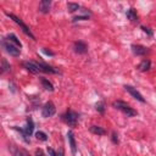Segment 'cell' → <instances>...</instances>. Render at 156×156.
<instances>
[{
	"instance_id": "6da1fadb",
	"label": "cell",
	"mask_w": 156,
	"mask_h": 156,
	"mask_svg": "<svg viewBox=\"0 0 156 156\" xmlns=\"http://www.w3.org/2000/svg\"><path fill=\"white\" fill-rule=\"evenodd\" d=\"M112 106L116 107L117 110L122 111L123 113H126L128 117H134V116L138 115L136 110H134V108L130 107L127 102H124V101H122V100H116V101H113V102H112Z\"/></svg>"
},
{
	"instance_id": "7a4b0ae2",
	"label": "cell",
	"mask_w": 156,
	"mask_h": 156,
	"mask_svg": "<svg viewBox=\"0 0 156 156\" xmlns=\"http://www.w3.org/2000/svg\"><path fill=\"white\" fill-rule=\"evenodd\" d=\"M5 15H6V16H7L9 18H11V20H12V21H13L15 23H17V24H18V26L21 27L22 32H23V33H24L26 35H28V37H29L30 39L35 40V37H34V35H33V33L30 32L29 27H28V26H27V24H26V23H24V22H23V21H22V20L20 18V17H17V16H16V15H13V13H9V12H5Z\"/></svg>"
},
{
	"instance_id": "3957f363",
	"label": "cell",
	"mask_w": 156,
	"mask_h": 156,
	"mask_svg": "<svg viewBox=\"0 0 156 156\" xmlns=\"http://www.w3.org/2000/svg\"><path fill=\"white\" fill-rule=\"evenodd\" d=\"M62 121L66 122L69 127H76L78 124V118H79V115L76 112V111H72V110H67L62 116H61Z\"/></svg>"
},
{
	"instance_id": "277c9868",
	"label": "cell",
	"mask_w": 156,
	"mask_h": 156,
	"mask_svg": "<svg viewBox=\"0 0 156 156\" xmlns=\"http://www.w3.org/2000/svg\"><path fill=\"white\" fill-rule=\"evenodd\" d=\"M1 45H2V48L5 49V51H6L7 54H10L11 56L18 57V56L21 55V49L17 48V46H15L13 44L9 43V41L6 40V38H2V39H1Z\"/></svg>"
},
{
	"instance_id": "5b68a950",
	"label": "cell",
	"mask_w": 156,
	"mask_h": 156,
	"mask_svg": "<svg viewBox=\"0 0 156 156\" xmlns=\"http://www.w3.org/2000/svg\"><path fill=\"white\" fill-rule=\"evenodd\" d=\"M55 112H56V107H55L54 102H51V101L46 102V104L43 106V108H41V116H43L44 118H48V117L54 116Z\"/></svg>"
},
{
	"instance_id": "8992f818",
	"label": "cell",
	"mask_w": 156,
	"mask_h": 156,
	"mask_svg": "<svg viewBox=\"0 0 156 156\" xmlns=\"http://www.w3.org/2000/svg\"><path fill=\"white\" fill-rule=\"evenodd\" d=\"M130 49H132L133 54L136 55V56H143V55L149 52V49L146 46H144V45H140V44H133L130 46Z\"/></svg>"
},
{
	"instance_id": "52a82bcc",
	"label": "cell",
	"mask_w": 156,
	"mask_h": 156,
	"mask_svg": "<svg viewBox=\"0 0 156 156\" xmlns=\"http://www.w3.org/2000/svg\"><path fill=\"white\" fill-rule=\"evenodd\" d=\"M22 66H23L27 71H29V72H32V73H39V72H40L37 61H23V62H22Z\"/></svg>"
},
{
	"instance_id": "ba28073f",
	"label": "cell",
	"mask_w": 156,
	"mask_h": 156,
	"mask_svg": "<svg viewBox=\"0 0 156 156\" xmlns=\"http://www.w3.org/2000/svg\"><path fill=\"white\" fill-rule=\"evenodd\" d=\"M124 89H126V90H127L134 99H136L138 101H140V102H145V99L143 98V95H141L135 88H133L132 85H124Z\"/></svg>"
},
{
	"instance_id": "9c48e42d",
	"label": "cell",
	"mask_w": 156,
	"mask_h": 156,
	"mask_svg": "<svg viewBox=\"0 0 156 156\" xmlns=\"http://www.w3.org/2000/svg\"><path fill=\"white\" fill-rule=\"evenodd\" d=\"M38 63V67L40 69V72H44V73H60V71L48 63H44V62H37Z\"/></svg>"
},
{
	"instance_id": "30bf717a",
	"label": "cell",
	"mask_w": 156,
	"mask_h": 156,
	"mask_svg": "<svg viewBox=\"0 0 156 156\" xmlns=\"http://www.w3.org/2000/svg\"><path fill=\"white\" fill-rule=\"evenodd\" d=\"M73 49H74V52H77V54H85L88 51V45L84 41L78 40V41H74Z\"/></svg>"
},
{
	"instance_id": "8fae6325",
	"label": "cell",
	"mask_w": 156,
	"mask_h": 156,
	"mask_svg": "<svg viewBox=\"0 0 156 156\" xmlns=\"http://www.w3.org/2000/svg\"><path fill=\"white\" fill-rule=\"evenodd\" d=\"M67 140H68V144H69V147H71V152L73 155H76V152H77V143H76L74 134H73L72 130L67 132Z\"/></svg>"
},
{
	"instance_id": "7c38bea8",
	"label": "cell",
	"mask_w": 156,
	"mask_h": 156,
	"mask_svg": "<svg viewBox=\"0 0 156 156\" xmlns=\"http://www.w3.org/2000/svg\"><path fill=\"white\" fill-rule=\"evenodd\" d=\"M80 11L83 12V15L74 16V17L72 18V21H73V22H77V21H87V20H89V17H90L91 12H90L89 10H87V9H82Z\"/></svg>"
},
{
	"instance_id": "4fadbf2b",
	"label": "cell",
	"mask_w": 156,
	"mask_h": 156,
	"mask_svg": "<svg viewBox=\"0 0 156 156\" xmlns=\"http://www.w3.org/2000/svg\"><path fill=\"white\" fill-rule=\"evenodd\" d=\"M51 7V1L50 0H43L39 2V11L43 13H48Z\"/></svg>"
},
{
	"instance_id": "5bb4252c",
	"label": "cell",
	"mask_w": 156,
	"mask_h": 156,
	"mask_svg": "<svg viewBox=\"0 0 156 156\" xmlns=\"http://www.w3.org/2000/svg\"><path fill=\"white\" fill-rule=\"evenodd\" d=\"M33 130H34V122H33V119L30 117H27V124L24 127V133L28 136H30L33 134Z\"/></svg>"
},
{
	"instance_id": "9a60e30c",
	"label": "cell",
	"mask_w": 156,
	"mask_h": 156,
	"mask_svg": "<svg viewBox=\"0 0 156 156\" xmlns=\"http://www.w3.org/2000/svg\"><path fill=\"white\" fill-rule=\"evenodd\" d=\"M6 40L9 41V43H11V44H13L15 46H17V48H22V44H21V41H20V39L13 34V33H10V34H7V37H6Z\"/></svg>"
},
{
	"instance_id": "2e32d148",
	"label": "cell",
	"mask_w": 156,
	"mask_h": 156,
	"mask_svg": "<svg viewBox=\"0 0 156 156\" xmlns=\"http://www.w3.org/2000/svg\"><path fill=\"white\" fill-rule=\"evenodd\" d=\"M126 16H127V18L130 20L132 22H136V21H138V13H136V10L133 9V7H130L129 10H127Z\"/></svg>"
},
{
	"instance_id": "e0dca14e",
	"label": "cell",
	"mask_w": 156,
	"mask_h": 156,
	"mask_svg": "<svg viewBox=\"0 0 156 156\" xmlns=\"http://www.w3.org/2000/svg\"><path fill=\"white\" fill-rule=\"evenodd\" d=\"M150 67H151V61H150V60H143V61L138 65V69L141 71V72L149 71Z\"/></svg>"
},
{
	"instance_id": "ac0fdd59",
	"label": "cell",
	"mask_w": 156,
	"mask_h": 156,
	"mask_svg": "<svg viewBox=\"0 0 156 156\" xmlns=\"http://www.w3.org/2000/svg\"><path fill=\"white\" fill-rule=\"evenodd\" d=\"M89 130H90L93 134H96V135H105V134H106V130H105L102 127H100V126H91V127L89 128Z\"/></svg>"
},
{
	"instance_id": "d6986e66",
	"label": "cell",
	"mask_w": 156,
	"mask_h": 156,
	"mask_svg": "<svg viewBox=\"0 0 156 156\" xmlns=\"http://www.w3.org/2000/svg\"><path fill=\"white\" fill-rule=\"evenodd\" d=\"M40 82H41V85H43L46 90H49V91H54V85H52V83L49 82L46 78H40Z\"/></svg>"
},
{
	"instance_id": "ffe728a7",
	"label": "cell",
	"mask_w": 156,
	"mask_h": 156,
	"mask_svg": "<svg viewBox=\"0 0 156 156\" xmlns=\"http://www.w3.org/2000/svg\"><path fill=\"white\" fill-rule=\"evenodd\" d=\"M12 129H15V130H17V132H20L21 133V135H22V139L26 141V143H30V140H29V138H28V135L24 133V129H22V128H18V127H16V126H12Z\"/></svg>"
},
{
	"instance_id": "44dd1931",
	"label": "cell",
	"mask_w": 156,
	"mask_h": 156,
	"mask_svg": "<svg viewBox=\"0 0 156 156\" xmlns=\"http://www.w3.org/2000/svg\"><path fill=\"white\" fill-rule=\"evenodd\" d=\"M67 9H68L69 12H76V11H78L80 9V5L77 4V2H68L67 4Z\"/></svg>"
},
{
	"instance_id": "7402d4cb",
	"label": "cell",
	"mask_w": 156,
	"mask_h": 156,
	"mask_svg": "<svg viewBox=\"0 0 156 156\" xmlns=\"http://www.w3.org/2000/svg\"><path fill=\"white\" fill-rule=\"evenodd\" d=\"M11 68L10 63L6 61V58H2L1 60V73H5V72H9Z\"/></svg>"
},
{
	"instance_id": "603a6c76",
	"label": "cell",
	"mask_w": 156,
	"mask_h": 156,
	"mask_svg": "<svg viewBox=\"0 0 156 156\" xmlns=\"http://www.w3.org/2000/svg\"><path fill=\"white\" fill-rule=\"evenodd\" d=\"M35 138H37L38 140H41V141H46V140H48V135H46L44 132H41V130H38V132L35 133Z\"/></svg>"
},
{
	"instance_id": "cb8c5ba5",
	"label": "cell",
	"mask_w": 156,
	"mask_h": 156,
	"mask_svg": "<svg viewBox=\"0 0 156 156\" xmlns=\"http://www.w3.org/2000/svg\"><path fill=\"white\" fill-rule=\"evenodd\" d=\"M95 110H96L98 112H100V113H104V112H105V102H104V101H99V102H96V105H95Z\"/></svg>"
},
{
	"instance_id": "d4e9b609",
	"label": "cell",
	"mask_w": 156,
	"mask_h": 156,
	"mask_svg": "<svg viewBox=\"0 0 156 156\" xmlns=\"http://www.w3.org/2000/svg\"><path fill=\"white\" fill-rule=\"evenodd\" d=\"M140 28H141V29H143V32H145V33H146V34H147L149 37H152V35H154V32H152V30H151V29H150L149 27H145V26H141Z\"/></svg>"
},
{
	"instance_id": "484cf974",
	"label": "cell",
	"mask_w": 156,
	"mask_h": 156,
	"mask_svg": "<svg viewBox=\"0 0 156 156\" xmlns=\"http://www.w3.org/2000/svg\"><path fill=\"white\" fill-rule=\"evenodd\" d=\"M111 139H112V143H113V144H118V135H117L116 132H112V136H111Z\"/></svg>"
},
{
	"instance_id": "4316f807",
	"label": "cell",
	"mask_w": 156,
	"mask_h": 156,
	"mask_svg": "<svg viewBox=\"0 0 156 156\" xmlns=\"http://www.w3.org/2000/svg\"><path fill=\"white\" fill-rule=\"evenodd\" d=\"M48 154H49L50 156H58V154H57L52 147H49V146H48Z\"/></svg>"
},
{
	"instance_id": "83f0119b",
	"label": "cell",
	"mask_w": 156,
	"mask_h": 156,
	"mask_svg": "<svg viewBox=\"0 0 156 156\" xmlns=\"http://www.w3.org/2000/svg\"><path fill=\"white\" fill-rule=\"evenodd\" d=\"M41 51H43L44 54L49 55V56H54V55H55V52H54V51H51V50H48L46 48H43V49H41Z\"/></svg>"
},
{
	"instance_id": "f1b7e54d",
	"label": "cell",
	"mask_w": 156,
	"mask_h": 156,
	"mask_svg": "<svg viewBox=\"0 0 156 156\" xmlns=\"http://www.w3.org/2000/svg\"><path fill=\"white\" fill-rule=\"evenodd\" d=\"M35 156H45V154L43 152V150L37 149V150H35Z\"/></svg>"
},
{
	"instance_id": "f546056e",
	"label": "cell",
	"mask_w": 156,
	"mask_h": 156,
	"mask_svg": "<svg viewBox=\"0 0 156 156\" xmlns=\"http://www.w3.org/2000/svg\"><path fill=\"white\" fill-rule=\"evenodd\" d=\"M20 156H30L26 150H20Z\"/></svg>"
},
{
	"instance_id": "4dcf8cb0",
	"label": "cell",
	"mask_w": 156,
	"mask_h": 156,
	"mask_svg": "<svg viewBox=\"0 0 156 156\" xmlns=\"http://www.w3.org/2000/svg\"><path fill=\"white\" fill-rule=\"evenodd\" d=\"M57 154H58V156H65V154H63V150H60Z\"/></svg>"
}]
</instances>
